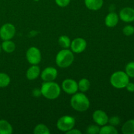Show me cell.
Instances as JSON below:
<instances>
[{"label": "cell", "mask_w": 134, "mask_h": 134, "mask_svg": "<svg viewBox=\"0 0 134 134\" xmlns=\"http://www.w3.org/2000/svg\"><path fill=\"white\" fill-rule=\"evenodd\" d=\"M71 106L79 112H84L90 107V100L83 92H77L73 94L70 100Z\"/></svg>", "instance_id": "obj_1"}, {"label": "cell", "mask_w": 134, "mask_h": 134, "mask_svg": "<svg viewBox=\"0 0 134 134\" xmlns=\"http://www.w3.org/2000/svg\"><path fill=\"white\" fill-rule=\"evenodd\" d=\"M41 95L48 99H55L58 98L61 93V88L58 84L54 81L44 82L41 87Z\"/></svg>", "instance_id": "obj_2"}, {"label": "cell", "mask_w": 134, "mask_h": 134, "mask_svg": "<svg viewBox=\"0 0 134 134\" xmlns=\"http://www.w3.org/2000/svg\"><path fill=\"white\" fill-rule=\"evenodd\" d=\"M74 61L73 52L68 48L63 49L57 54L56 57V65L61 68H67L70 66Z\"/></svg>", "instance_id": "obj_3"}, {"label": "cell", "mask_w": 134, "mask_h": 134, "mask_svg": "<svg viewBox=\"0 0 134 134\" xmlns=\"http://www.w3.org/2000/svg\"><path fill=\"white\" fill-rule=\"evenodd\" d=\"M110 82L114 88L122 89L126 88L127 84L130 82L129 77L126 72L118 71L113 73L110 78Z\"/></svg>", "instance_id": "obj_4"}, {"label": "cell", "mask_w": 134, "mask_h": 134, "mask_svg": "<svg viewBox=\"0 0 134 134\" xmlns=\"http://www.w3.org/2000/svg\"><path fill=\"white\" fill-rule=\"evenodd\" d=\"M75 125V119L69 115H65L58 120L56 126L58 129L63 132H67L74 128Z\"/></svg>", "instance_id": "obj_5"}, {"label": "cell", "mask_w": 134, "mask_h": 134, "mask_svg": "<svg viewBox=\"0 0 134 134\" xmlns=\"http://www.w3.org/2000/svg\"><path fill=\"white\" fill-rule=\"evenodd\" d=\"M26 59L31 65H37L41 61V53L38 48L31 47L26 52Z\"/></svg>", "instance_id": "obj_6"}, {"label": "cell", "mask_w": 134, "mask_h": 134, "mask_svg": "<svg viewBox=\"0 0 134 134\" xmlns=\"http://www.w3.org/2000/svg\"><path fill=\"white\" fill-rule=\"evenodd\" d=\"M16 34V28L13 24H4L0 27V38L2 40H10Z\"/></svg>", "instance_id": "obj_7"}, {"label": "cell", "mask_w": 134, "mask_h": 134, "mask_svg": "<svg viewBox=\"0 0 134 134\" xmlns=\"http://www.w3.org/2000/svg\"><path fill=\"white\" fill-rule=\"evenodd\" d=\"M62 88L66 94L73 95L78 91V83L71 79H66L62 82Z\"/></svg>", "instance_id": "obj_8"}, {"label": "cell", "mask_w": 134, "mask_h": 134, "mask_svg": "<svg viewBox=\"0 0 134 134\" xmlns=\"http://www.w3.org/2000/svg\"><path fill=\"white\" fill-rule=\"evenodd\" d=\"M87 46L86 40L83 38L77 37L73 39L71 43L70 48L73 52L80 54L85 51Z\"/></svg>", "instance_id": "obj_9"}, {"label": "cell", "mask_w": 134, "mask_h": 134, "mask_svg": "<svg viewBox=\"0 0 134 134\" xmlns=\"http://www.w3.org/2000/svg\"><path fill=\"white\" fill-rule=\"evenodd\" d=\"M58 76L57 69L53 67H47L42 71L41 77L44 82L54 81Z\"/></svg>", "instance_id": "obj_10"}, {"label": "cell", "mask_w": 134, "mask_h": 134, "mask_svg": "<svg viewBox=\"0 0 134 134\" xmlns=\"http://www.w3.org/2000/svg\"><path fill=\"white\" fill-rule=\"evenodd\" d=\"M92 119L94 122L98 126H104L109 122V116L107 113L102 110H96L92 115Z\"/></svg>", "instance_id": "obj_11"}, {"label": "cell", "mask_w": 134, "mask_h": 134, "mask_svg": "<svg viewBox=\"0 0 134 134\" xmlns=\"http://www.w3.org/2000/svg\"><path fill=\"white\" fill-rule=\"evenodd\" d=\"M120 19L125 22H131L134 21V9L132 7H124L119 13Z\"/></svg>", "instance_id": "obj_12"}, {"label": "cell", "mask_w": 134, "mask_h": 134, "mask_svg": "<svg viewBox=\"0 0 134 134\" xmlns=\"http://www.w3.org/2000/svg\"><path fill=\"white\" fill-rule=\"evenodd\" d=\"M41 74L40 68L37 65H32L26 71V77L30 81H34L39 77Z\"/></svg>", "instance_id": "obj_13"}, {"label": "cell", "mask_w": 134, "mask_h": 134, "mask_svg": "<svg viewBox=\"0 0 134 134\" xmlns=\"http://www.w3.org/2000/svg\"><path fill=\"white\" fill-rule=\"evenodd\" d=\"M119 20V16L114 12L109 13L105 18V24L109 27H113L117 25Z\"/></svg>", "instance_id": "obj_14"}, {"label": "cell", "mask_w": 134, "mask_h": 134, "mask_svg": "<svg viewBox=\"0 0 134 134\" xmlns=\"http://www.w3.org/2000/svg\"><path fill=\"white\" fill-rule=\"evenodd\" d=\"M86 7L91 10H98L103 5V0H85Z\"/></svg>", "instance_id": "obj_15"}, {"label": "cell", "mask_w": 134, "mask_h": 134, "mask_svg": "<svg viewBox=\"0 0 134 134\" xmlns=\"http://www.w3.org/2000/svg\"><path fill=\"white\" fill-rule=\"evenodd\" d=\"M13 132V126L7 120H0V134H11Z\"/></svg>", "instance_id": "obj_16"}, {"label": "cell", "mask_w": 134, "mask_h": 134, "mask_svg": "<svg viewBox=\"0 0 134 134\" xmlns=\"http://www.w3.org/2000/svg\"><path fill=\"white\" fill-rule=\"evenodd\" d=\"M1 47L3 51H5L7 53H12L15 51L16 48L15 43L10 40L3 41Z\"/></svg>", "instance_id": "obj_17"}, {"label": "cell", "mask_w": 134, "mask_h": 134, "mask_svg": "<svg viewBox=\"0 0 134 134\" xmlns=\"http://www.w3.org/2000/svg\"><path fill=\"white\" fill-rule=\"evenodd\" d=\"M122 132L124 134H134V119L128 120L123 124Z\"/></svg>", "instance_id": "obj_18"}, {"label": "cell", "mask_w": 134, "mask_h": 134, "mask_svg": "<svg viewBox=\"0 0 134 134\" xmlns=\"http://www.w3.org/2000/svg\"><path fill=\"white\" fill-rule=\"evenodd\" d=\"M118 131L115 126L112 125L102 126L99 130V134H117Z\"/></svg>", "instance_id": "obj_19"}, {"label": "cell", "mask_w": 134, "mask_h": 134, "mask_svg": "<svg viewBox=\"0 0 134 134\" xmlns=\"http://www.w3.org/2000/svg\"><path fill=\"white\" fill-rule=\"evenodd\" d=\"M90 87V82L88 79H82L80 80L78 82V88L79 90L81 92H85L88 91Z\"/></svg>", "instance_id": "obj_20"}, {"label": "cell", "mask_w": 134, "mask_h": 134, "mask_svg": "<svg viewBox=\"0 0 134 134\" xmlns=\"http://www.w3.org/2000/svg\"><path fill=\"white\" fill-rule=\"evenodd\" d=\"M70 39L67 35H61L58 39V43L62 48L66 49L70 47L71 45Z\"/></svg>", "instance_id": "obj_21"}, {"label": "cell", "mask_w": 134, "mask_h": 134, "mask_svg": "<svg viewBox=\"0 0 134 134\" xmlns=\"http://www.w3.org/2000/svg\"><path fill=\"white\" fill-rule=\"evenodd\" d=\"M51 133L49 129L46 125L43 124H39L34 129V133L35 134H49Z\"/></svg>", "instance_id": "obj_22"}, {"label": "cell", "mask_w": 134, "mask_h": 134, "mask_svg": "<svg viewBox=\"0 0 134 134\" xmlns=\"http://www.w3.org/2000/svg\"><path fill=\"white\" fill-rule=\"evenodd\" d=\"M10 78L7 73H0V88H5L9 86Z\"/></svg>", "instance_id": "obj_23"}, {"label": "cell", "mask_w": 134, "mask_h": 134, "mask_svg": "<svg viewBox=\"0 0 134 134\" xmlns=\"http://www.w3.org/2000/svg\"><path fill=\"white\" fill-rule=\"evenodd\" d=\"M125 71L128 77L134 78V62H131L127 64Z\"/></svg>", "instance_id": "obj_24"}, {"label": "cell", "mask_w": 134, "mask_h": 134, "mask_svg": "<svg viewBox=\"0 0 134 134\" xmlns=\"http://www.w3.org/2000/svg\"><path fill=\"white\" fill-rule=\"evenodd\" d=\"M99 130H100V128L98 124L97 125L91 124L86 128V133L88 134H97L99 133Z\"/></svg>", "instance_id": "obj_25"}, {"label": "cell", "mask_w": 134, "mask_h": 134, "mask_svg": "<svg viewBox=\"0 0 134 134\" xmlns=\"http://www.w3.org/2000/svg\"><path fill=\"white\" fill-rule=\"evenodd\" d=\"M122 31L124 35L126 36H130L134 34V27L131 25H128L123 28Z\"/></svg>", "instance_id": "obj_26"}, {"label": "cell", "mask_w": 134, "mask_h": 134, "mask_svg": "<svg viewBox=\"0 0 134 134\" xmlns=\"http://www.w3.org/2000/svg\"><path fill=\"white\" fill-rule=\"evenodd\" d=\"M109 123L110 125H112L113 126H118L120 122V119L119 116H114L111 118H109Z\"/></svg>", "instance_id": "obj_27"}, {"label": "cell", "mask_w": 134, "mask_h": 134, "mask_svg": "<svg viewBox=\"0 0 134 134\" xmlns=\"http://www.w3.org/2000/svg\"><path fill=\"white\" fill-rule=\"evenodd\" d=\"M71 0H55L56 5L60 7H65L70 3Z\"/></svg>", "instance_id": "obj_28"}, {"label": "cell", "mask_w": 134, "mask_h": 134, "mask_svg": "<svg viewBox=\"0 0 134 134\" xmlns=\"http://www.w3.org/2000/svg\"><path fill=\"white\" fill-rule=\"evenodd\" d=\"M126 88L127 90L130 92H134V84L133 82H128L126 86Z\"/></svg>", "instance_id": "obj_29"}, {"label": "cell", "mask_w": 134, "mask_h": 134, "mask_svg": "<svg viewBox=\"0 0 134 134\" xmlns=\"http://www.w3.org/2000/svg\"><path fill=\"white\" fill-rule=\"evenodd\" d=\"M65 133L66 134H81V132L77 129H74V128H73Z\"/></svg>", "instance_id": "obj_30"}, {"label": "cell", "mask_w": 134, "mask_h": 134, "mask_svg": "<svg viewBox=\"0 0 134 134\" xmlns=\"http://www.w3.org/2000/svg\"><path fill=\"white\" fill-rule=\"evenodd\" d=\"M32 94L34 97H39L41 95V92L40 89L35 88L33 90Z\"/></svg>", "instance_id": "obj_31"}, {"label": "cell", "mask_w": 134, "mask_h": 134, "mask_svg": "<svg viewBox=\"0 0 134 134\" xmlns=\"http://www.w3.org/2000/svg\"><path fill=\"white\" fill-rule=\"evenodd\" d=\"M1 45H0V53H1Z\"/></svg>", "instance_id": "obj_32"}, {"label": "cell", "mask_w": 134, "mask_h": 134, "mask_svg": "<svg viewBox=\"0 0 134 134\" xmlns=\"http://www.w3.org/2000/svg\"><path fill=\"white\" fill-rule=\"evenodd\" d=\"M34 1H39V0H34Z\"/></svg>", "instance_id": "obj_33"}]
</instances>
